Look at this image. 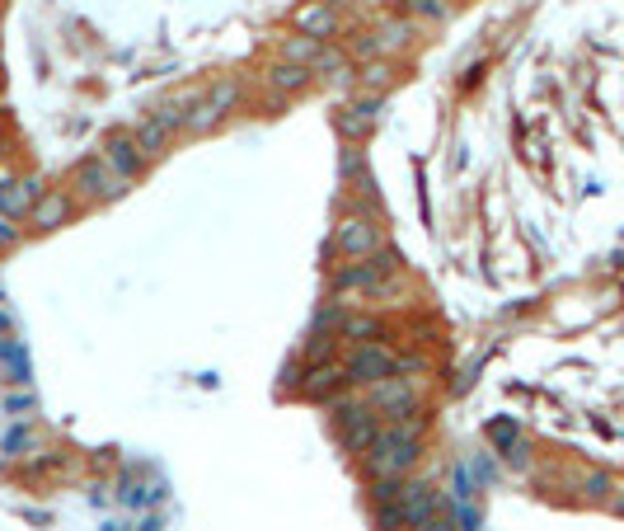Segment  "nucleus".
<instances>
[{
  "label": "nucleus",
  "mask_w": 624,
  "mask_h": 531,
  "mask_svg": "<svg viewBox=\"0 0 624 531\" xmlns=\"http://www.w3.org/2000/svg\"><path fill=\"white\" fill-rule=\"evenodd\" d=\"M418 456H423V438L409 433V428H399V423H385L381 438L371 442V452L362 456L366 480H409Z\"/></svg>",
  "instance_id": "obj_1"
},
{
  "label": "nucleus",
  "mask_w": 624,
  "mask_h": 531,
  "mask_svg": "<svg viewBox=\"0 0 624 531\" xmlns=\"http://www.w3.org/2000/svg\"><path fill=\"white\" fill-rule=\"evenodd\" d=\"M329 409H334L338 442H343L352 456H366V452H371V442L381 438L385 419H381V414H376L371 405H366V395H362V400H352V395L343 391L338 400H329Z\"/></svg>",
  "instance_id": "obj_2"
},
{
  "label": "nucleus",
  "mask_w": 624,
  "mask_h": 531,
  "mask_svg": "<svg viewBox=\"0 0 624 531\" xmlns=\"http://www.w3.org/2000/svg\"><path fill=\"white\" fill-rule=\"evenodd\" d=\"M343 372H348V386L352 391H366V386H376L385 376L399 372V353L385 339H371V344H352L348 358H343Z\"/></svg>",
  "instance_id": "obj_3"
},
{
  "label": "nucleus",
  "mask_w": 624,
  "mask_h": 531,
  "mask_svg": "<svg viewBox=\"0 0 624 531\" xmlns=\"http://www.w3.org/2000/svg\"><path fill=\"white\" fill-rule=\"evenodd\" d=\"M334 250L343 259H371L376 250H385V226L366 207H352L334 226Z\"/></svg>",
  "instance_id": "obj_4"
},
{
  "label": "nucleus",
  "mask_w": 624,
  "mask_h": 531,
  "mask_svg": "<svg viewBox=\"0 0 624 531\" xmlns=\"http://www.w3.org/2000/svg\"><path fill=\"white\" fill-rule=\"evenodd\" d=\"M71 188H76V198H85V203H118L122 193L132 188V179H122V174L113 170L104 156H90V160H85V165L76 170Z\"/></svg>",
  "instance_id": "obj_5"
},
{
  "label": "nucleus",
  "mask_w": 624,
  "mask_h": 531,
  "mask_svg": "<svg viewBox=\"0 0 624 531\" xmlns=\"http://www.w3.org/2000/svg\"><path fill=\"white\" fill-rule=\"evenodd\" d=\"M291 29L310 33V38H320V43H343L352 24L338 5H329V0H305V5L291 10Z\"/></svg>",
  "instance_id": "obj_6"
},
{
  "label": "nucleus",
  "mask_w": 624,
  "mask_h": 531,
  "mask_svg": "<svg viewBox=\"0 0 624 531\" xmlns=\"http://www.w3.org/2000/svg\"><path fill=\"white\" fill-rule=\"evenodd\" d=\"M381 113H385V94H357L348 109L334 113V123H338V132H343V141L357 146L362 137H371V127L381 123Z\"/></svg>",
  "instance_id": "obj_7"
},
{
  "label": "nucleus",
  "mask_w": 624,
  "mask_h": 531,
  "mask_svg": "<svg viewBox=\"0 0 624 531\" xmlns=\"http://www.w3.org/2000/svg\"><path fill=\"white\" fill-rule=\"evenodd\" d=\"M71 217H76V193L71 188H47L33 203L29 226L33 231H57V226H71Z\"/></svg>",
  "instance_id": "obj_8"
},
{
  "label": "nucleus",
  "mask_w": 624,
  "mask_h": 531,
  "mask_svg": "<svg viewBox=\"0 0 624 531\" xmlns=\"http://www.w3.org/2000/svg\"><path fill=\"white\" fill-rule=\"evenodd\" d=\"M371 29L381 33V47H385V57H395V52H409L413 43H418V19H409L404 10H390V15H371L366 19Z\"/></svg>",
  "instance_id": "obj_9"
},
{
  "label": "nucleus",
  "mask_w": 624,
  "mask_h": 531,
  "mask_svg": "<svg viewBox=\"0 0 624 531\" xmlns=\"http://www.w3.org/2000/svg\"><path fill=\"white\" fill-rule=\"evenodd\" d=\"M99 156H104L108 165L122 174V179H132V184H137V174L146 170V156H141V146H137V137H132V127H127V132H108L104 146H99Z\"/></svg>",
  "instance_id": "obj_10"
},
{
  "label": "nucleus",
  "mask_w": 624,
  "mask_h": 531,
  "mask_svg": "<svg viewBox=\"0 0 624 531\" xmlns=\"http://www.w3.org/2000/svg\"><path fill=\"white\" fill-rule=\"evenodd\" d=\"M343 391H352V386H348V372H343L338 358L310 362V372L301 376V395H310V400H338Z\"/></svg>",
  "instance_id": "obj_11"
},
{
  "label": "nucleus",
  "mask_w": 624,
  "mask_h": 531,
  "mask_svg": "<svg viewBox=\"0 0 624 531\" xmlns=\"http://www.w3.org/2000/svg\"><path fill=\"white\" fill-rule=\"evenodd\" d=\"M47 193V184L38 179V174H15V184H5L0 188V212H10V217L19 221H29L33 203Z\"/></svg>",
  "instance_id": "obj_12"
},
{
  "label": "nucleus",
  "mask_w": 624,
  "mask_h": 531,
  "mask_svg": "<svg viewBox=\"0 0 624 531\" xmlns=\"http://www.w3.org/2000/svg\"><path fill=\"white\" fill-rule=\"evenodd\" d=\"M399 503H404V517H409V531H418L427 522V517L442 508V494L427 485V480H404V494H399Z\"/></svg>",
  "instance_id": "obj_13"
},
{
  "label": "nucleus",
  "mask_w": 624,
  "mask_h": 531,
  "mask_svg": "<svg viewBox=\"0 0 624 531\" xmlns=\"http://www.w3.org/2000/svg\"><path fill=\"white\" fill-rule=\"evenodd\" d=\"M263 85H268V90H277V94H305L310 85H315V71H310V66H296V62H282V57H277V62L263 71Z\"/></svg>",
  "instance_id": "obj_14"
},
{
  "label": "nucleus",
  "mask_w": 624,
  "mask_h": 531,
  "mask_svg": "<svg viewBox=\"0 0 624 531\" xmlns=\"http://www.w3.org/2000/svg\"><path fill=\"white\" fill-rule=\"evenodd\" d=\"M273 43H277V57H282V62H296V66H315L324 52L320 38H310V33H301V29L277 33Z\"/></svg>",
  "instance_id": "obj_15"
},
{
  "label": "nucleus",
  "mask_w": 624,
  "mask_h": 531,
  "mask_svg": "<svg viewBox=\"0 0 624 531\" xmlns=\"http://www.w3.org/2000/svg\"><path fill=\"white\" fill-rule=\"evenodd\" d=\"M395 57H376V62H357V90L362 94H385L395 85Z\"/></svg>",
  "instance_id": "obj_16"
},
{
  "label": "nucleus",
  "mask_w": 624,
  "mask_h": 531,
  "mask_svg": "<svg viewBox=\"0 0 624 531\" xmlns=\"http://www.w3.org/2000/svg\"><path fill=\"white\" fill-rule=\"evenodd\" d=\"M338 339L343 344H371V339H385V320L381 315H371V311H348V320H343V329H338Z\"/></svg>",
  "instance_id": "obj_17"
},
{
  "label": "nucleus",
  "mask_w": 624,
  "mask_h": 531,
  "mask_svg": "<svg viewBox=\"0 0 624 531\" xmlns=\"http://www.w3.org/2000/svg\"><path fill=\"white\" fill-rule=\"evenodd\" d=\"M132 137H137L141 156H146V160H155V156H165V146L174 141V132H165V127L155 123L151 113H141L137 123H132Z\"/></svg>",
  "instance_id": "obj_18"
},
{
  "label": "nucleus",
  "mask_w": 624,
  "mask_h": 531,
  "mask_svg": "<svg viewBox=\"0 0 624 531\" xmlns=\"http://www.w3.org/2000/svg\"><path fill=\"white\" fill-rule=\"evenodd\" d=\"M399 10L418 24H442V19H451V0H399Z\"/></svg>",
  "instance_id": "obj_19"
},
{
  "label": "nucleus",
  "mask_w": 624,
  "mask_h": 531,
  "mask_svg": "<svg viewBox=\"0 0 624 531\" xmlns=\"http://www.w3.org/2000/svg\"><path fill=\"white\" fill-rule=\"evenodd\" d=\"M221 118H226V113H221V109H216V104H212V99L202 94L198 104L188 109V127H183V132H193V137H207V132H212V127L221 123Z\"/></svg>",
  "instance_id": "obj_20"
},
{
  "label": "nucleus",
  "mask_w": 624,
  "mask_h": 531,
  "mask_svg": "<svg viewBox=\"0 0 624 531\" xmlns=\"http://www.w3.org/2000/svg\"><path fill=\"white\" fill-rule=\"evenodd\" d=\"M371 513H376V527H381V531L409 527V517H404V503H399V499H390V503H371Z\"/></svg>",
  "instance_id": "obj_21"
},
{
  "label": "nucleus",
  "mask_w": 624,
  "mask_h": 531,
  "mask_svg": "<svg viewBox=\"0 0 624 531\" xmlns=\"http://www.w3.org/2000/svg\"><path fill=\"white\" fill-rule=\"evenodd\" d=\"M0 362L10 367V381H29V362H24V353L10 339H0Z\"/></svg>",
  "instance_id": "obj_22"
},
{
  "label": "nucleus",
  "mask_w": 624,
  "mask_h": 531,
  "mask_svg": "<svg viewBox=\"0 0 624 531\" xmlns=\"http://www.w3.org/2000/svg\"><path fill=\"white\" fill-rule=\"evenodd\" d=\"M207 99H212L221 113H230L235 109V99H240V85H235V80H216L212 90H207Z\"/></svg>",
  "instance_id": "obj_23"
},
{
  "label": "nucleus",
  "mask_w": 624,
  "mask_h": 531,
  "mask_svg": "<svg viewBox=\"0 0 624 531\" xmlns=\"http://www.w3.org/2000/svg\"><path fill=\"white\" fill-rule=\"evenodd\" d=\"M19 240H24V226H19V217L0 212V250H15Z\"/></svg>",
  "instance_id": "obj_24"
},
{
  "label": "nucleus",
  "mask_w": 624,
  "mask_h": 531,
  "mask_svg": "<svg viewBox=\"0 0 624 531\" xmlns=\"http://www.w3.org/2000/svg\"><path fill=\"white\" fill-rule=\"evenodd\" d=\"M33 452V433L29 428H10L5 433V456H29Z\"/></svg>",
  "instance_id": "obj_25"
},
{
  "label": "nucleus",
  "mask_w": 624,
  "mask_h": 531,
  "mask_svg": "<svg viewBox=\"0 0 624 531\" xmlns=\"http://www.w3.org/2000/svg\"><path fill=\"white\" fill-rule=\"evenodd\" d=\"M5 405L15 409L19 419H29V414H33V395H5Z\"/></svg>",
  "instance_id": "obj_26"
},
{
  "label": "nucleus",
  "mask_w": 624,
  "mask_h": 531,
  "mask_svg": "<svg viewBox=\"0 0 624 531\" xmlns=\"http://www.w3.org/2000/svg\"><path fill=\"white\" fill-rule=\"evenodd\" d=\"M357 170H362V156H357V146L348 141V151H343V179H352Z\"/></svg>",
  "instance_id": "obj_27"
},
{
  "label": "nucleus",
  "mask_w": 624,
  "mask_h": 531,
  "mask_svg": "<svg viewBox=\"0 0 624 531\" xmlns=\"http://www.w3.org/2000/svg\"><path fill=\"white\" fill-rule=\"evenodd\" d=\"M606 489H610V480H606V475H592V480H587V494H592V499H601Z\"/></svg>",
  "instance_id": "obj_28"
},
{
  "label": "nucleus",
  "mask_w": 624,
  "mask_h": 531,
  "mask_svg": "<svg viewBox=\"0 0 624 531\" xmlns=\"http://www.w3.org/2000/svg\"><path fill=\"white\" fill-rule=\"evenodd\" d=\"M329 5H338V10H352V5H357V0H329Z\"/></svg>",
  "instance_id": "obj_29"
},
{
  "label": "nucleus",
  "mask_w": 624,
  "mask_h": 531,
  "mask_svg": "<svg viewBox=\"0 0 624 531\" xmlns=\"http://www.w3.org/2000/svg\"><path fill=\"white\" fill-rule=\"evenodd\" d=\"M0 90H5V76H0Z\"/></svg>",
  "instance_id": "obj_30"
}]
</instances>
